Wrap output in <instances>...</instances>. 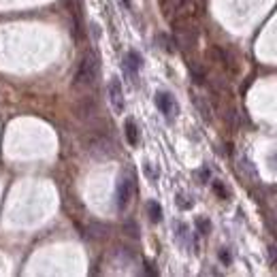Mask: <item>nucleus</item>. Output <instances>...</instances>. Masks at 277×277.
Returning a JSON list of instances; mask_svg holds the SVG:
<instances>
[{"mask_svg": "<svg viewBox=\"0 0 277 277\" xmlns=\"http://www.w3.org/2000/svg\"><path fill=\"white\" fill-rule=\"evenodd\" d=\"M96 75H98V58H96V54L90 52L83 55L79 68H77V73H75L73 85L75 88H88V85L96 81Z\"/></svg>", "mask_w": 277, "mask_h": 277, "instance_id": "1", "label": "nucleus"}, {"mask_svg": "<svg viewBox=\"0 0 277 277\" xmlns=\"http://www.w3.org/2000/svg\"><path fill=\"white\" fill-rule=\"evenodd\" d=\"M107 92H109V103L111 107L115 109V113H122L124 107H126V98H124V88H122V81L117 77H111L109 85H107Z\"/></svg>", "mask_w": 277, "mask_h": 277, "instance_id": "2", "label": "nucleus"}, {"mask_svg": "<svg viewBox=\"0 0 277 277\" xmlns=\"http://www.w3.org/2000/svg\"><path fill=\"white\" fill-rule=\"evenodd\" d=\"M156 107H158L160 113L166 119H173L177 115V111H179V107H177L175 98L170 96L168 92H158V94H156Z\"/></svg>", "mask_w": 277, "mask_h": 277, "instance_id": "3", "label": "nucleus"}, {"mask_svg": "<svg viewBox=\"0 0 277 277\" xmlns=\"http://www.w3.org/2000/svg\"><path fill=\"white\" fill-rule=\"evenodd\" d=\"M134 192V183L130 177H122L117 183V192H115V201H117V209H126V205L130 203V196Z\"/></svg>", "mask_w": 277, "mask_h": 277, "instance_id": "4", "label": "nucleus"}, {"mask_svg": "<svg viewBox=\"0 0 277 277\" xmlns=\"http://www.w3.org/2000/svg\"><path fill=\"white\" fill-rule=\"evenodd\" d=\"M196 30L192 26H177L175 28V39H177V45L179 47H183V49H190L192 45L196 43Z\"/></svg>", "mask_w": 277, "mask_h": 277, "instance_id": "5", "label": "nucleus"}, {"mask_svg": "<svg viewBox=\"0 0 277 277\" xmlns=\"http://www.w3.org/2000/svg\"><path fill=\"white\" fill-rule=\"evenodd\" d=\"M141 66H143V58H141V54L139 52H128L126 58H124V70L126 73L130 75L132 79H137Z\"/></svg>", "mask_w": 277, "mask_h": 277, "instance_id": "6", "label": "nucleus"}, {"mask_svg": "<svg viewBox=\"0 0 277 277\" xmlns=\"http://www.w3.org/2000/svg\"><path fill=\"white\" fill-rule=\"evenodd\" d=\"M124 134H126V141H128V145H137L139 143V139H141V132H139V126L137 122H134L132 117H128L126 119V124H124Z\"/></svg>", "mask_w": 277, "mask_h": 277, "instance_id": "7", "label": "nucleus"}, {"mask_svg": "<svg viewBox=\"0 0 277 277\" xmlns=\"http://www.w3.org/2000/svg\"><path fill=\"white\" fill-rule=\"evenodd\" d=\"M147 211H149V220H152L154 224H158L162 220V207L156 201H149L147 203Z\"/></svg>", "mask_w": 277, "mask_h": 277, "instance_id": "8", "label": "nucleus"}, {"mask_svg": "<svg viewBox=\"0 0 277 277\" xmlns=\"http://www.w3.org/2000/svg\"><path fill=\"white\" fill-rule=\"evenodd\" d=\"M194 105L198 107V111H201V115H203L205 119H209V117H211V109H209V105L205 103L201 96H194Z\"/></svg>", "mask_w": 277, "mask_h": 277, "instance_id": "9", "label": "nucleus"}, {"mask_svg": "<svg viewBox=\"0 0 277 277\" xmlns=\"http://www.w3.org/2000/svg\"><path fill=\"white\" fill-rule=\"evenodd\" d=\"M158 43H160V47L162 49H165V52H173V43H170V39L166 37V34H160V37H158Z\"/></svg>", "mask_w": 277, "mask_h": 277, "instance_id": "10", "label": "nucleus"}, {"mask_svg": "<svg viewBox=\"0 0 277 277\" xmlns=\"http://www.w3.org/2000/svg\"><path fill=\"white\" fill-rule=\"evenodd\" d=\"M196 226H198V230H201V234H209L211 232V224H209V220H196Z\"/></svg>", "mask_w": 277, "mask_h": 277, "instance_id": "11", "label": "nucleus"}, {"mask_svg": "<svg viewBox=\"0 0 277 277\" xmlns=\"http://www.w3.org/2000/svg\"><path fill=\"white\" fill-rule=\"evenodd\" d=\"M213 190H216V194H218L220 198H228V190L224 188L222 181H213Z\"/></svg>", "mask_w": 277, "mask_h": 277, "instance_id": "12", "label": "nucleus"}, {"mask_svg": "<svg viewBox=\"0 0 277 277\" xmlns=\"http://www.w3.org/2000/svg\"><path fill=\"white\" fill-rule=\"evenodd\" d=\"M177 205H179L181 209H190L192 207V201H188L186 194H177Z\"/></svg>", "mask_w": 277, "mask_h": 277, "instance_id": "13", "label": "nucleus"}, {"mask_svg": "<svg viewBox=\"0 0 277 277\" xmlns=\"http://www.w3.org/2000/svg\"><path fill=\"white\" fill-rule=\"evenodd\" d=\"M220 260H222L224 265H230V254L226 250H222V252H220Z\"/></svg>", "mask_w": 277, "mask_h": 277, "instance_id": "14", "label": "nucleus"}, {"mask_svg": "<svg viewBox=\"0 0 277 277\" xmlns=\"http://www.w3.org/2000/svg\"><path fill=\"white\" fill-rule=\"evenodd\" d=\"M143 170H145V175H147V177H152V179H156V170H154L152 166H149V165H145V168H143Z\"/></svg>", "mask_w": 277, "mask_h": 277, "instance_id": "15", "label": "nucleus"}, {"mask_svg": "<svg viewBox=\"0 0 277 277\" xmlns=\"http://www.w3.org/2000/svg\"><path fill=\"white\" fill-rule=\"evenodd\" d=\"M198 175H201V179H205V181L209 179V170H207V168H203V170H201V173H198Z\"/></svg>", "mask_w": 277, "mask_h": 277, "instance_id": "16", "label": "nucleus"}]
</instances>
